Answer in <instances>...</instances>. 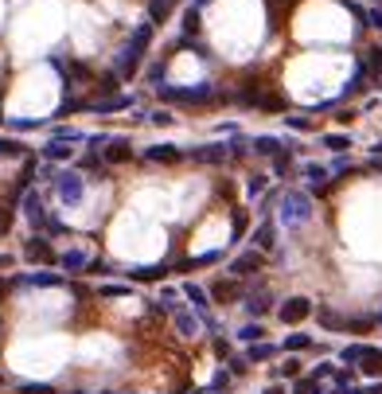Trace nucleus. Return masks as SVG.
<instances>
[{
    "label": "nucleus",
    "instance_id": "f257e3e1",
    "mask_svg": "<svg viewBox=\"0 0 382 394\" xmlns=\"http://www.w3.org/2000/svg\"><path fill=\"white\" fill-rule=\"evenodd\" d=\"M148 44H153V24H140L129 36V44L121 47V55L113 59V74H118V79H133V74L140 71V59H145Z\"/></svg>",
    "mask_w": 382,
    "mask_h": 394
},
{
    "label": "nucleus",
    "instance_id": "f03ea898",
    "mask_svg": "<svg viewBox=\"0 0 382 394\" xmlns=\"http://www.w3.org/2000/svg\"><path fill=\"white\" fill-rule=\"evenodd\" d=\"M156 94H160L164 102H176V106H211V102H222V94L211 86V82H199V86H168V82H160V86H156Z\"/></svg>",
    "mask_w": 382,
    "mask_h": 394
},
{
    "label": "nucleus",
    "instance_id": "7ed1b4c3",
    "mask_svg": "<svg viewBox=\"0 0 382 394\" xmlns=\"http://www.w3.org/2000/svg\"><path fill=\"white\" fill-rule=\"evenodd\" d=\"M277 199H281V211H277V223L281 226H301V223L312 219V199L304 196V191L285 188Z\"/></svg>",
    "mask_w": 382,
    "mask_h": 394
},
{
    "label": "nucleus",
    "instance_id": "20e7f679",
    "mask_svg": "<svg viewBox=\"0 0 382 394\" xmlns=\"http://www.w3.org/2000/svg\"><path fill=\"white\" fill-rule=\"evenodd\" d=\"M51 180H55V196H59L63 207H78L82 203V196H86V176L63 168V172H51Z\"/></svg>",
    "mask_w": 382,
    "mask_h": 394
},
{
    "label": "nucleus",
    "instance_id": "39448f33",
    "mask_svg": "<svg viewBox=\"0 0 382 394\" xmlns=\"http://www.w3.org/2000/svg\"><path fill=\"white\" fill-rule=\"evenodd\" d=\"M262 270H265V254H262V250H246V254H238L234 262H230V278H238V281L254 278V273H262Z\"/></svg>",
    "mask_w": 382,
    "mask_h": 394
},
{
    "label": "nucleus",
    "instance_id": "423d86ee",
    "mask_svg": "<svg viewBox=\"0 0 382 394\" xmlns=\"http://www.w3.org/2000/svg\"><path fill=\"white\" fill-rule=\"evenodd\" d=\"M312 316V300L309 297H289L285 305H277V320L281 324H304Z\"/></svg>",
    "mask_w": 382,
    "mask_h": 394
},
{
    "label": "nucleus",
    "instance_id": "0eeeda50",
    "mask_svg": "<svg viewBox=\"0 0 382 394\" xmlns=\"http://www.w3.org/2000/svg\"><path fill=\"white\" fill-rule=\"evenodd\" d=\"M207 297L215 300V305H234V300H242L246 297V289H242V281L238 278H219L211 285V293Z\"/></svg>",
    "mask_w": 382,
    "mask_h": 394
},
{
    "label": "nucleus",
    "instance_id": "6e6552de",
    "mask_svg": "<svg viewBox=\"0 0 382 394\" xmlns=\"http://www.w3.org/2000/svg\"><path fill=\"white\" fill-rule=\"evenodd\" d=\"M24 258H28V262H36V266H55V250H51V242L43 238V234H31L28 242H24Z\"/></svg>",
    "mask_w": 382,
    "mask_h": 394
},
{
    "label": "nucleus",
    "instance_id": "1a4fd4ad",
    "mask_svg": "<svg viewBox=\"0 0 382 394\" xmlns=\"http://www.w3.org/2000/svg\"><path fill=\"white\" fill-rule=\"evenodd\" d=\"M24 215H28V223L39 226V231H47V226H51V215L43 211V199H39V191H28V196H24Z\"/></svg>",
    "mask_w": 382,
    "mask_h": 394
},
{
    "label": "nucleus",
    "instance_id": "9d476101",
    "mask_svg": "<svg viewBox=\"0 0 382 394\" xmlns=\"http://www.w3.org/2000/svg\"><path fill=\"white\" fill-rule=\"evenodd\" d=\"M184 156H191V164H222L227 161V145H199Z\"/></svg>",
    "mask_w": 382,
    "mask_h": 394
},
{
    "label": "nucleus",
    "instance_id": "9b49d317",
    "mask_svg": "<svg viewBox=\"0 0 382 394\" xmlns=\"http://www.w3.org/2000/svg\"><path fill=\"white\" fill-rule=\"evenodd\" d=\"M250 238H254V250L269 254V250L277 246V223H273V219H265V223H262V226H257V231L250 234Z\"/></svg>",
    "mask_w": 382,
    "mask_h": 394
},
{
    "label": "nucleus",
    "instance_id": "f8f14e48",
    "mask_svg": "<svg viewBox=\"0 0 382 394\" xmlns=\"http://www.w3.org/2000/svg\"><path fill=\"white\" fill-rule=\"evenodd\" d=\"M180 0H148V24L153 28H160V24L172 20V12H176Z\"/></svg>",
    "mask_w": 382,
    "mask_h": 394
},
{
    "label": "nucleus",
    "instance_id": "ddd939ff",
    "mask_svg": "<svg viewBox=\"0 0 382 394\" xmlns=\"http://www.w3.org/2000/svg\"><path fill=\"white\" fill-rule=\"evenodd\" d=\"M105 161H110V164L133 161V145H129L125 137H110V141H105Z\"/></svg>",
    "mask_w": 382,
    "mask_h": 394
},
{
    "label": "nucleus",
    "instance_id": "4468645a",
    "mask_svg": "<svg viewBox=\"0 0 382 394\" xmlns=\"http://www.w3.org/2000/svg\"><path fill=\"white\" fill-rule=\"evenodd\" d=\"M129 106H133V94H105V98H98V102H90V110L113 113V110H129Z\"/></svg>",
    "mask_w": 382,
    "mask_h": 394
},
{
    "label": "nucleus",
    "instance_id": "2eb2a0df",
    "mask_svg": "<svg viewBox=\"0 0 382 394\" xmlns=\"http://www.w3.org/2000/svg\"><path fill=\"white\" fill-rule=\"evenodd\" d=\"M55 266H63L66 273H86V266H90V254H86V250H66L63 258H55Z\"/></svg>",
    "mask_w": 382,
    "mask_h": 394
},
{
    "label": "nucleus",
    "instance_id": "dca6fc26",
    "mask_svg": "<svg viewBox=\"0 0 382 394\" xmlns=\"http://www.w3.org/2000/svg\"><path fill=\"white\" fill-rule=\"evenodd\" d=\"M371 351H375L371 343H347V348L339 351V367H359L363 359L371 355Z\"/></svg>",
    "mask_w": 382,
    "mask_h": 394
},
{
    "label": "nucleus",
    "instance_id": "f3484780",
    "mask_svg": "<svg viewBox=\"0 0 382 394\" xmlns=\"http://www.w3.org/2000/svg\"><path fill=\"white\" fill-rule=\"evenodd\" d=\"M316 320H320L328 332H344V328H347V316H339L331 305H316Z\"/></svg>",
    "mask_w": 382,
    "mask_h": 394
},
{
    "label": "nucleus",
    "instance_id": "a211bd4d",
    "mask_svg": "<svg viewBox=\"0 0 382 394\" xmlns=\"http://www.w3.org/2000/svg\"><path fill=\"white\" fill-rule=\"evenodd\" d=\"M145 161H160V164H180L184 161V153H180L176 145H153L145 153Z\"/></svg>",
    "mask_w": 382,
    "mask_h": 394
},
{
    "label": "nucleus",
    "instance_id": "6ab92c4d",
    "mask_svg": "<svg viewBox=\"0 0 382 394\" xmlns=\"http://www.w3.org/2000/svg\"><path fill=\"white\" fill-rule=\"evenodd\" d=\"M277 343H265V340H254L250 348H246V363H265V359H273L277 355Z\"/></svg>",
    "mask_w": 382,
    "mask_h": 394
},
{
    "label": "nucleus",
    "instance_id": "aec40b11",
    "mask_svg": "<svg viewBox=\"0 0 382 394\" xmlns=\"http://www.w3.org/2000/svg\"><path fill=\"white\" fill-rule=\"evenodd\" d=\"M242 300H246V308H250L254 320H257V316H265V313L273 308V297H269L265 289H257V293H250V297H242Z\"/></svg>",
    "mask_w": 382,
    "mask_h": 394
},
{
    "label": "nucleus",
    "instance_id": "412c9836",
    "mask_svg": "<svg viewBox=\"0 0 382 394\" xmlns=\"http://www.w3.org/2000/svg\"><path fill=\"white\" fill-rule=\"evenodd\" d=\"M168 266H137V270H129V278L133 281H164L168 278Z\"/></svg>",
    "mask_w": 382,
    "mask_h": 394
},
{
    "label": "nucleus",
    "instance_id": "4be33fe9",
    "mask_svg": "<svg viewBox=\"0 0 382 394\" xmlns=\"http://www.w3.org/2000/svg\"><path fill=\"white\" fill-rule=\"evenodd\" d=\"M285 145H289V141H285ZM285 145H281L277 137H254L250 141V148L257 156H277V153H285Z\"/></svg>",
    "mask_w": 382,
    "mask_h": 394
},
{
    "label": "nucleus",
    "instance_id": "5701e85b",
    "mask_svg": "<svg viewBox=\"0 0 382 394\" xmlns=\"http://www.w3.org/2000/svg\"><path fill=\"white\" fill-rule=\"evenodd\" d=\"M16 285H39V289H55V285H63L59 273H24V278H16Z\"/></svg>",
    "mask_w": 382,
    "mask_h": 394
},
{
    "label": "nucleus",
    "instance_id": "b1692460",
    "mask_svg": "<svg viewBox=\"0 0 382 394\" xmlns=\"http://www.w3.org/2000/svg\"><path fill=\"white\" fill-rule=\"evenodd\" d=\"M281 348H285L289 355H301V351H312V336H309V332H293V336H285Z\"/></svg>",
    "mask_w": 382,
    "mask_h": 394
},
{
    "label": "nucleus",
    "instance_id": "393cba45",
    "mask_svg": "<svg viewBox=\"0 0 382 394\" xmlns=\"http://www.w3.org/2000/svg\"><path fill=\"white\" fill-rule=\"evenodd\" d=\"M176 328H180V336H195V332H199V316L187 313V308H176Z\"/></svg>",
    "mask_w": 382,
    "mask_h": 394
},
{
    "label": "nucleus",
    "instance_id": "a878e982",
    "mask_svg": "<svg viewBox=\"0 0 382 394\" xmlns=\"http://www.w3.org/2000/svg\"><path fill=\"white\" fill-rule=\"evenodd\" d=\"M289 394H324V383L312 379V375H301V379H293Z\"/></svg>",
    "mask_w": 382,
    "mask_h": 394
},
{
    "label": "nucleus",
    "instance_id": "bb28decb",
    "mask_svg": "<svg viewBox=\"0 0 382 394\" xmlns=\"http://www.w3.org/2000/svg\"><path fill=\"white\" fill-rule=\"evenodd\" d=\"M324 148H331V153H347L351 148V133H324Z\"/></svg>",
    "mask_w": 382,
    "mask_h": 394
},
{
    "label": "nucleus",
    "instance_id": "cd10ccee",
    "mask_svg": "<svg viewBox=\"0 0 382 394\" xmlns=\"http://www.w3.org/2000/svg\"><path fill=\"white\" fill-rule=\"evenodd\" d=\"M375 316H347V328L344 332H355V336H367V332H375Z\"/></svg>",
    "mask_w": 382,
    "mask_h": 394
},
{
    "label": "nucleus",
    "instance_id": "c85d7f7f",
    "mask_svg": "<svg viewBox=\"0 0 382 394\" xmlns=\"http://www.w3.org/2000/svg\"><path fill=\"white\" fill-rule=\"evenodd\" d=\"M43 156H47V161H55V164H59V161H71V156H74V148L66 145V141H51V145L43 148Z\"/></svg>",
    "mask_w": 382,
    "mask_h": 394
},
{
    "label": "nucleus",
    "instance_id": "c756f323",
    "mask_svg": "<svg viewBox=\"0 0 382 394\" xmlns=\"http://www.w3.org/2000/svg\"><path fill=\"white\" fill-rule=\"evenodd\" d=\"M234 336L242 340V343H254V340H265V328H262V320H250V324H242Z\"/></svg>",
    "mask_w": 382,
    "mask_h": 394
},
{
    "label": "nucleus",
    "instance_id": "7c9ffc66",
    "mask_svg": "<svg viewBox=\"0 0 382 394\" xmlns=\"http://www.w3.org/2000/svg\"><path fill=\"white\" fill-rule=\"evenodd\" d=\"M172 55H176V51H168V55L160 59V63H153V66H148V71H145L153 86H160V82H164V74H168V63H172Z\"/></svg>",
    "mask_w": 382,
    "mask_h": 394
},
{
    "label": "nucleus",
    "instance_id": "2f4dec72",
    "mask_svg": "<svg viewBox=\"0 0 382 394\" xmlns=\"http://www.w3.org/2000/svg\"><path fill=\"white\" fill-rule=\"evenodd\" d=\"M367 79H375L378 82V74H382V47H367Z\"/></svg>",
    "mask_w": 382,
    "mask_h": 394
},
{
    "label": "nucleus",
    "instance_id": "473e14b6",
    "mask_svg": "<svg viewBox=\"0 0 382 394\" xmlns=\"http://www.w3.org/2000/svg\"><path fill=\"white\" fill-rule=\"evenodd\" d=\"M304 176H309L312 188H324V183H328V168H324V164H304Z\"/></svg>",
    "mask_w": 382,
    "mask_h": 394
},
{
    "label": "nucleus",
    "instance_id": "72a5a7b5",
    "mask_svg": "<svg viewBox=\"0 0 382 394\" xmlns=\"http://www.w3.org/2000/svg\"><path fill=\"white\" fill-rule=\"evenodd\" d=\"M277 375H281V379H301V375H304V367H301V359H285V363H281L277 367Z\"/></svg>",
    "mask_w": 382,
    "mask_h": 394
},
{
    "label": "nucleus",
    "instance_id": "f704fd0d",
    "mask_svg": "<svg viewBox=\"0 0 382 394\" xmlns=\"http://www.w3.org/2000/svg\"><path fill=\"white\" fill-rule=\"evenodd\" d=\"M222 363H227V371L234 375V379H238V375H246V371H250V363H246V355H234V351H230V355L222 359Z\"/></svg>",
    "mask_w": 382,
    "mask_h": 394
},
{
    "label": "nucleus",
    "instance_id": "c9c22d12",
    "mask_svg": "<svg viewBox=\"0 0 382 394\" xmlns=\"http://www.w3.org/2000/svg\"><path fill=\"white\" fill-rule=\"evenodd\" d=\"M230 383H234V375H230L227 367H222V371L211 379V387H207V394H215V390H230Z\"/></svg>",
    "mask_w": 382,
    "mask_h": 394
},
{
    "label": "nucleus",
    "instance_id": "e433bc0d",
    "mask_svg": "<svg viewBox=\"0 0 382 394\" xmlns=\"http://www.w3.org/2000/svg\"><path fill=\"white\" fill-rule=\"evenodd\" d=\"M184 36H191V39L199 36V8H187L184 12Z\"/></svg>",
    "mask_w": 382,
    "mask_h": 394
},
{
    "label": "nucleus",
    "instance_id": "4c0bfd02",
    "mask_svg": "<svg viewBox=\"0 0 382 394\" xmlns=\"http://www.w3.org/2000/svg\"><path fill=\"white\" fill-rule=\"evenodd\" d=\"M129 285H102V289H98V297L102 300H113V297H129Z\"/></svg>",
    "mask_w": 382,
    "mask_h": 394
},
{
    "label": "nucleus",
    "instance_id": "58836bf2",
    "mask_svg": "<svg viewBox=\"0 0 382 394\" xmlns=\"http://www.w3.org/2000/svg\"><path fill=\"white\" fill-rule=\"evenodd\" d=\"M230 219H234V238H242V234H246V223H250L246 207H234V215H230Z\"/></svg>",
    "mask_w": 382,
    "mask_h": 394
},
{
    "label": "nucleus",
    "instance_id": "ea45409f",
    "mask_svg": "<svg viewBox=\"0 0 382 394\" xmlns=\"http://www.w3.org/2000/svg\"><path fill=\"white\" fill-rule=\"evenodd\" d=\"M118 86H121V79H118V74H113V71L105 74L102 82H98V90H102V98H105V94H118Z\"/></svg>",
    "mask_w": 382,
    "mask_h": 394
},
{
    "label": "nucleus",
    "instance_id": "a19ab883",
    "mask_svg": "<svg viewBox=\"0 0 382 394\" xmlns=\"http://www.w3.org/2000/svg\"><path fill=\"white\" fill-rule=\"evenodd\" d=\"M363 24H371V28H378L382 31V8H363Z\"/></svg>",
    "mask_w": 382,
    "mask_h": 394
},
{
    "label": "nucleus",
    "instance_id": "79ce46f5",
    "mask_svg": "<svg viewBox=\"0 0 382 394\" xmlns=\"http://www.w3.org/2000/svg\"><path fill=\"white\" fill-rule=\"evenodd\" d=\"M0 156H28L20 141H0Z\"/></svg>",
    "mask_w": 382,
    "mask_h": 394
},
{
    "label": "nucleus",
    "instance_id": "37998d69",
    "mask_svg": "<svg viewBox=\"0 0 382 394\" xmlns=\"http://www.w3.org/2000/svg\"><path fill=\"white\" fill-rule=\"evenodd\" d=\"M16 390H20V394H55L51 387H47V383H20Z\"/></svg>",
    "mask_w": 382,
    "mask_h": 394
},
{
    "label": "nucleus",
    "instance_id": "c03bdc74",
    "mask_svg": "<svg viewBox=\"0 0 382 394\" xmlns=\"http://www.w3.org/2000/svg\"><path fill=\"white\" fill-rule=\"evenodd\" d=\"M246 191H250V196H262V191H265V176L254 172L250 180H246Z\"/></svg>",
    "mask_w": 382,
    "mask_h": 394
},
{
    "label": "nucleus",
    "instance_id": "a18cd8bd",
    "mask_svg": "<svg viewBox=\"0 0 382 394\" xmlns=\"http://www.w3.org/2000/svg\"><path fill=\"white\" fill-rule=\"evenodd\" d=\"M339 394H382V383H371V387H347Z\"/></svg>",
    "mask_w": 382,
    "mask_h": 394
},
{
    "label": "nucleus",
    "instance_id": "49530a36",
    "mask_svg": "<svg viewBox=\"0 0 382 394\" xmlns=\"http://www.w3.org/2000/svg\"><path fill=\"white\" fill-rule=\"evenodd\" d=\"M285 121H289V125H293V129H296V133H304V129H309V125H312V121H309V117H301V113H289V117H285Z\"/></svg>",
    "mask_w": 382,
    "mask_h": 394
},
{
    "label": "nucleus",
    "instance_id": "de8ad7c7",
    "mask_svg": "<svg viewBox=\"0 0 382 394\" xmlns=\"http://www.w3.org/2000/svg\"><path fill=\"white\" fill-rule=\"evenodd\" d=\"M331 375H336V363H320L316 371H312V379H320V383H324V379H331Z\"/></svg>",
    "mask_w": 382,
    "mask_h": 394
},
{
    "label": "nucleus",
    "instance_id": "09e8293b",
    "mask_svg": "<svg viewBox=\"0 0 382 394\" xmlns=\"http://www.w3.org/2000/svg\"><path fill=\"white\" fill-rule=\"evenodd\" d=\"M191 270H195V258H191V262H187V258H184V262H176V273H191Z\"/></svg>",
    "mask_w": 382,
    "mask_h": 394
},
{
    "label": "nucleus",
    "instance_id": "8fccbe9b",
    "mask_svg": "<svg viewBox=\"0 0 382 394\" xmlns=\"http://www.w3.org/2000/svg\"><path fill=\"white\" fill-rule=\"evenodd\" d=\"M153 121H156V125H172V113H164V110H156V113H153Z\"/></svg>",
    "mask_w": 382,
    "mask_h": 394
},
{
    "label": "nucleus",
    "instance_id": "3c124183",
    "mask_svg": "<svg viewBox=\"0 0 382 394\" xmlns=\"http://www.w3.org/2000/svg\"><path fill=\"white\" fill-rule=\"evenodd\" d=\"M215 351H219V355L227 359V355H230V343H227V340H215Z\"/></svg>",
    "mask_w": 382,
    "mask_h": 394
},
{
    "label": "nucleus",
    "instance_id": "603ef678",
    "mask_svg": "<svg viewBox=\"0 0 382 394\" xmlns=\"http://www.w3.org/2000/svg\"><path fill=\"white\" fill-rule=\"evenodd\" d=\"M262 394H289V387H281V383H273V387H265Z\"/></svg>",
    "mask_w": 382,
    "mask_h": 394
},
{
    "label": "nucleus",
    "instance_id": "864d4df0",
    "mask_svg": "<svg viewBox=\"0 0 382 394\" xmlns=\"http://www.w3.org/2000/svg\"><path fill=\"white\" fill-rule=\"evenodd\" d=\"M371 153H375V156H382V141H378V145H375V148H371Z\"/></svg>",
    "mask_w": 382,
    "mask_h": 394
},
{
    "label": "nucleus",
    "instance_id": "5fc2aeb1",
    "mask_svg": "<svg viewBox=\"0 0 382 394\" xmlns=\"http://www.w3.org/2000/svg\"><path fill=\"white\" fill-rule=\"evenodd\" d=\"M375 168H378V172H382V156H375Z\"/></svg>",
    "mask_w": 382,
    "mask_h": 394
},
{
    "label": "nucleus",
    "instance_id": "6e6d98bb",
    "mask_svg": "<svg viewBox=\"0 0 382 394\" xmlns=\"http://www.w3.org/2000/svg\"><path fill=\"white\" fill-rule=\"evenodd\" d=\"M375 324H378V328H382V313H378V316H375Z\"/></svg>",
    "mask_w": 382,
    "mask_h": 394
},
{
    "label": "nucleus",
    "instance_id": "4d7b16f0",
    "mask_svg": "<svg viewBox=\"0 0 382 394\" xmlns=\"http://www.w3.org/2000/svg\"><path fill=\"white\" fill-rule=\"evenodd\" d=\"M0 297H4V281H0Z\"/></svg>",
    "mask_w": 382,
    "mask_h": 394
},
{
    "label": "nucleus",
    "instance_id": "13d9d810",
    "mask_svg": "<svg viewBox=\"0 0 382 394\" xmlns=\"http://www.w3.org/2000/svg\"><path fill=\"white\" fill-rule=\"evenodd\" d=\"M199 4H207V0H199Z\"/></svg>",
    "mask_w": 382,
    "mask_h": 394
},
{
    "label": "nucleus",
    "instance_id": "bf43d9fd",
    "mask_svg": "<svg viewBox=\"0 0 382 394\" xmlns=\"http://www.w3.org/2000/svg\"><path fill=\"white\" fill-rule=\"evenodd\" d=\"M0 94H4V90H0Z\"/></svg>",
    "mask_w": 382,
    "mask_h": 394
},
{
    "label": "nucleus",
    "instance_id": "052dcab7",
    "mask_svg": "<svg viewBox=\"0 0 382 394\" xmlns=\"http://www.w3.org/2000/svg\"><path fill=\"white\" fill-rule=\"evenodd\" d=\"M378 4H382V0H378Z\"/></svg>",
    "mask_w": 382,
    "mask_h": 394
}]
</instances>
